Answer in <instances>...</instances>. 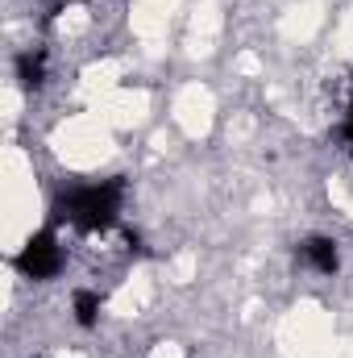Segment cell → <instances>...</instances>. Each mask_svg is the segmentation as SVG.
<instances>
[{"mask_svg":"<svg viewBox=\"0 0 353 358\" xmlns=\"http://www.w3.org/2000/svg\"><path fill=\"white\" fill-rule=\"evenodd\" d=\"M121 200H125V179H100L88 187H75L71 196H63L54 204L59 217H67L75 229L84 234H104L108 225H117V213H121Z\"/></svg>","mask_w":353,"mask_h":358,"instance_id":"1","label":"cell"},{"mask_svg":"<svg viewBox=\"0 0 353 358\" xmlns=\"http://www.w3.org/2000/svg\"><path fill=\"white\" fill-rule=\"evenodd\" d=\"M299 259H303L312 271H320V275H337V267H341V250H337V242L324 238V234L299 242Z\"/></svg>","mask_w":353,"mask_h":358,"instance_id":"3","label":"cell"},{"mask_svg":"<svg viewBox=\"0 0 353 358\" xmlns=\"http://www.w3.org/2000/svg\"><path fill=\"white\" fill-rule=\"evenodd\" d=\"M17 80H21V88H42L46 84V50L17 55Z\"/></svg>","mask_w":353,"mask_h":358,"instance_id":"4","label":"cell"},{"mask_svg":"<svg viewBox=\"0 0 353 358\" xmlns=\"http://www.w3.org/2000/svg\"><path fill=\"white\" fill-rule=\"evenodd\" d=\"M71 308H75V321H80L84 329H91V325L100 321V292H88V287L75 292V304H71Z\"/></svg>","mask_w":353,"mask_h":358,"instance_id":"5","label":"cell"},{"mask_svg":"<svg viewBox=\"0 0 353 358\" xmlns=\"http://www.w3.org/2000/svg\"><path fill=\"white\" fill-rule=\"evenodd\" d=\"M63 246H59V238H54V229H42V234H33L25 246H21V255H17V271L25 275V279H54L59 271H63Z\"/></svg>","mask_w":353,"mask_h":358,"instance_id":"2","label":"cell"},{"mask_svg":"<svg viewBox=\"0 0 353 358\" xmlns=\"http://www.w3.org/2000/svg\"><path fill=\"white\" fill-rule=\"evenodd\" d=\"M341 134H345V142H350V150H353V96H350V113H345V129Z\"/></svg>","mask_w":353,"mask_h":358,"instance_id":"6","label":"cell"}]
</instances>
